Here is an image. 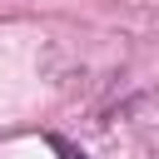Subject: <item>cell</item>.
I'll return each mask as SVG.
<instances>
[{
	"label": "cell",
	"instance_id": "obj_1",
	"mask_svg": "<svg viewBox=\"0 0 159 159\" xmlns=\"http://www.w3.org/2000/svg\"><path fill=\"white\" fill-rule=\"evenodd\" d=\"M50 149H55L60 159H89L84 149H75V144H70V139H60V134H50Z\"/></svg>",
	"mask_w": 159,
	"mask_h": 159
}]
</instances>
